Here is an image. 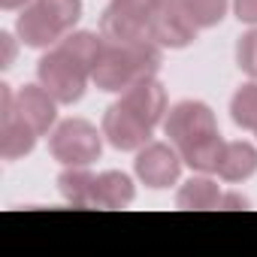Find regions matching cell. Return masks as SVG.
Here are the masks:
<instances>
[{"instance_id": "cell-14", "label": "cell", "mask_w": 257, "mask_h": 257, "mask_svg": "<svg viewBox=\"0 0 257 257\" xmlns=\"http://www.w3.org/2000/svg\"><path fill=\"white\" fill-rule=\"evenodd\" d=\"M134 200V182L118 170H106L97 176V194H94V206L100 209H121Z\"/></svg>"}, {"instance_id": "cell-15", "label": "cell", "mask_w": 257, "mask_h": 257, "mask_svg": "<svg viewBox=\"0 0 257 257\" xmlns=\"http://www.w3.org/2000/svg\"><path fill=\"white\" fill-rule=\"evenodd\" d=\"M58 188H61V194H64L67 203H73V206H79V209H88V206H94L97 176H91L85 167H70L67 173H61Z\"/></svg>"}, {"instance_id": "cell-11", "label": "cell", "mask_w": 257, "mask_h": 257, "mask_svg": "<svg viewBox=\"0 0 257 257\" xmlns=\"http://www.w3.org/2000/svg\"><path fill=\"white\" fill-rule=\"evenodd\" d=\"M58 109V100L43 88V85H25L16 91V112L34 127V131L43 137L49 134V127L55 124V112Z\"/></svg>"}, {"instance_id": "cell-5", "label": "cell", "mask_w": 257, "mask_h": 257, "mask_svg": "<svg viewBox=\"0 0 257 257\" xmlns=\"http://www.w3.org/2000/svg\"><path fill=\"white\" fill-rule=\"evenodd\" d=\"M164 131H167L170 143L182 152V149L194 146L197 140L215 137L218 134V121H215V115H212V109L206 103H200V100H182V103H176L167 112Z\"/></svg>"}, {"instance_id": "cell-8", "label": "cell", "mask_w": 257, "mask_h": 257, "mask_svg": "<svg viewBox=\"0 0 257 257\" xmlns=\"http://www.w3.org/2000/svg\"><path fill=\"white\" fill-rule=\"evenodd\" d=\"M197 25L188 16L185 4H155L152 16V40L161 49H185L197 40Z\"/></svg>"}, {"instance_id": "cell-19", "label": "cell", "mask_w": 257, "mask_h": 257, "mask_svg": "<svg viewBox=\"0 0 257 257\" xmlns=\"http://www.w3.org/2000/svg\"><path fill=\"white\" fill-rule=\"evenodd\" d=\"M185 7L197 28H215L227 16V0H185Z\"/></svg>"}, {"instance_id": "cell-23", "label": "cell", "mask_w": 257, "mask_h": 257, "mask_svg": "<svg viewBox=\"0 0 257 257\" xmlns=\"http://www.w3.org/2000/svg\"><path fill=\"white\" fill-rule=\"evenodd\" d=\"M245 209L248 206V200L245 197H239V194H230V197H221V209Z\"/></svg>"}, {"instance_id": "cell-16", "label": "cell", "mask_w": 257, "mask_h": 257, "mask_svg": "<svg viewBox=\"0 0 257 257\" xmlns=\"http://www.w3.org/2000/svg\"><path fill=\"white\" fill-rule=\"evenodd\" d=\"M224 140H221V134H215V137H206V140H197L194 146H188V149H182L179 155H182V161L191 167V170H197V173H218V161H221V155H224Z\"/></svg>"}, {"instance_id": "cell-22", "label": "cell", "mask_w": 257, "mask_h": 257, "mask_svg": "<svg viewBox=\"0 0 257 257\" xmlns=\"http://www.w3.org/2000/svg\"><path fill=\"white\" fill-rule=\"evenodd\" d=\"M233 7H236V19L239 22L257 25V0H233Z\"/></svg>"}, {"instance_id": "cell-18", "label": "cell", "mask_w": 257, "mask_h": 257, "mask_svg": "<svg viewBox=\"0 0 257 257\" xmlns=\"http://www.w3.org/2000/svg\"><path fill=\"white\" fill-rule=\"evenodd\" d=\"M230 115L242 131H257V82H248L233 94Z\"/></svg>"}, {"instance_id": "cell-1", "label": "cell", "mask_w": 257, "mask_h": 257, "mask_svg": "<svg viewBox=\"0 0 257 257\" xmlns=\"http://www.w3.org/2000/svg\"><path fill=\"white\" fill-rule=\"evenodd\" d=\"M161 67V46L155 40L140 43H103L100 58L91 70V82L100 91L124 94L131 85L155 76Z\"/></svg>"}, {"instance_id": "cell-13", "label": "cell", "mask_w": 257, "mask_h": 257, "mask_svg": "<svg viewBox=\"0 0 257 257\" xmlns=\"http://www.w3.org/2000/svg\"><path fill=\"white\" fill-rule=\"evenodd\" d=\"M257 170V149L248 143H227L218 161V176L224 182H245Z\"/></svg>"}, {"instance_id": "cell-4", "label": "cell", "mask_w": 257, "mask_h": 257, "mask_svg": "<svg viewBox=\"0 0 257 257\" xmlns=\"http://www.w3.org/2000/svg\"><path fill=\"white\" fill-rule=\"evenodd\" d=\"M155 0H112L103 13L100 34L109 43H140L152 40Z\"/></svg>"}, {"instance_id": "cell-20", "label": "cell", "mask_w": 257, "mask_h": 257, "mask_svg": "<svg viewBox=\"0 0 257 257\" xmlns=\"http://www.w3.org/2000/svg\"><path fill=\"white\" fill-rule=\"evenodd\" d=\"M236 64H239L242 73L257 79V28L239 37V43H236Z\"/></svg>"}, {"instance_id": "cell-7", "label": "cell", "mask_w": 257, "mask_h": 257, "mask_svg": "<svg viewBox=\"0 0 257 257\" xmlns=\"http://www.w3.org/2000/svg\"><path fill=\"white\" fill-rule=\"evenodd\" d=\"M0 97H4V112H0V155L7 161H19V158L34 152L40 134L16 112V94L10 91V85L0 88Z\"/></svg>"}, {"instance_id": "cell-9", "label": "cell", "mask_w": 257, "mask_h": 257, "mask_svg": "<svg viewBox=\"0 0 257 257\" xmlns=\"http://www.w3.org/2000/svg\"><path fill=\"white\" fill-rule=\"evenodd\" d=\"M182 155L179 149L167 146V143H149L137 152V176L149 185V188H170L179 173H182Z\"/></svg>"}, {"instance_id": "cell-17", "label": "cell", "mask_w": 257, "mask_h": 257, "mask_svg": "<svg viewBox=\"0 0 257 257\" xmlns=\"http://www.w3.org/2000/svg\"><path fill=\"white\" fill-rule=\"evenodd\" d=\"M176 203H179V209H215V206H221V188L212 179L197 176L182 185Z\"/></svg>"}, {"instance_id": "cell-21", "label": "cell", "mask_w": 257, "mask_h": 257, "mask_svg": "<svg viewBox=\"0 0 257 257\" xmlns=\"http://www.w3.org/2000/svg\"><path fill=\"white\" fill-rule=\"evenodd\" d=\"M40 4L64 25V31L70 34L73 31V25L79 22V16H82V0H40Z\"/></svg>"}, {"instance_id": "cell-2", "label": "cell", "mask_w": 257, "mask_h": 257, "mask_svg": "<svg viewBox=\"0 0 257 257\" xmlns=\"http://www.w3.org/2000/svg\"><path fill=\"white\" fill-rule=\"evenodd\" d=\"M37 76H40V85L58 100V103H76L85 88H88V79H91V67L73 55L64 43H58L49 55L40 58V67H37Z\"/></svg>"}, {"instance_id": "cell-10", "label": "cell", "mask_w": 257, "mask_h": 257, "mask_svg": "<svg viewBox=\"0 0 257 257\" xmlns=\"http://www.w3.org/2000/svg\"><path fill=\"white\" fill-rule=\"evenodd\" d=\"M16 28H19V37L25 40V46H31V49H46V46H55L67 37L64 25L40 4V0H31L22 10Z\"/></svg>"}, {"instance_id": "cell-12", "label": "cell", "mask_w": 257, "mask_h": 257, "mask_svg": "<svg viewBox=\"0 0 257 257\" xmlns=\"http://www.w3.org/2000/svg\"><path fill=\"white\" fill-rule=\"evenodd\" d=\"M121 103H127L146 124L158 127L161 118H164V112H167V91H164V85L155 76H149V79H143V82L127 88L121 94Z\"/></svg>"}, {"instance_id": "cell-3", "label": "cell", "mask_w": 257, "mask_h": 257, "mask_svg": "<svg viewBox=\"0 0 257 257\" xmlns=\"http://www.w3.org/2000/svg\"><path fill=\"white\" fill-rule=\"evenodd\" d=\"M49 152L64 167H88L103 152V131H97L85 118H67L55 127Z\"/></svg>"}, {"instance_id": "cell-24", "label": "cell", "mask_w": 257, "mask_h": 257, "mask_svg": "<svg viewBox=\"0 0 257 257\" xmlns=\"http://www.w3.org/2000/svg\"><path fill=\"white\" fill-rule=\"evenodd\" d=\"M0 40H4V67H10V61H13V43H10V40H13V37L4 34Z\"/></svg>"}, {"instance_id": "cell-25", "label": "cell", "mask_w": 257, "mask_h": 257, "mask_svg": "<svg viewBox=\"0 0 257 257\" xmlns=\"http://www.w3.org/2000/svg\"><path fill=\"white\" fill-rule=\"evenodd\" d=\"M31 0H0V7L4 10H19V7H28Z\"/></svg>"}, {"instance_id": "cell-6", "label": "cell", "mask_w": 257, "mask_h": 257, "mask_svg": "<svg viewBox=\"0 0 257 257\" xmlns=\"http://www.w3.org/2000/svg\"><path fill=\"white\" fill-rule=\"evenodd\" d=\"M155 127L146 124L127 103H112L103 115V137L118 149V152H140L143 146H149Z\"/></svg>"}]
</instances>
